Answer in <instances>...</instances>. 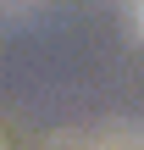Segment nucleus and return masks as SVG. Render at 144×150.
I'll return each mask as SVG.
<instances>
[{"label":"nucleus","instance_id":"1","mask_svg":"<svg viewBox=\"0 0 144 150\" xmlns=\"http://www.w3.org/2000/svg\"><path fill=\"white\" fill-rule=\"evenodd\" d=\"M133 33L144 39V0H133Z\"/></svg>","mask_w":144,"mask_h":150}]
</instances>
